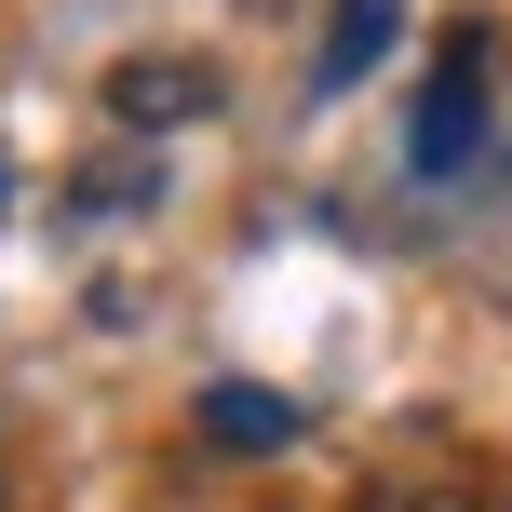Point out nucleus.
I'll list each match as a JSON object with an SVG mask.
<instances>
[{
	"label": "nucleus",
	"instance_id": "obj_1",
	"mask_svg": "<svg viewBox=\"0 0 512 512\" xmlns=\"http://www.w3.org/2000/svg\"><path fill=\"white\" fill-rule=\"evenodd\" d=\"M486 68H499V27H486V14H459V27L432 41L418 108H405V176H432V189L486 176Z\"/></svg>",
	"mask_w": 512,
	"mask_h": 512
},
{
	"label": "nucleus",
	"instance_id": "obj_2",
	"mask_svg": "<svg viewBox=\"0 0 512 512\" xmlns=\"http://www.w3.org/2000/svg\"><path fill=\"white\" fill-rule=\"evenodd\" d=\"M216 95H230V81H216L203 54H122V68H108V108H122L135 135H176V122H216Z\"/></svg>",
	"mask_w": 512,
	"mask_h": 512
},
{
	"label": "nucleus",
	"instance_id": "obj_6",
	"mask_svg": "<svg viewBox=\"0 0 512 512\" xmlns=\"http://www.w3.org/2000/svg\"><path fill=\"white\" fill-rule=\"evenodd\" d=\"M149 162H135V149H108V162H81V189H68V203H95V216H122V203H149Z\"/></svg>",
	"mask_w": 512,
	"mask_h": 512
},
{
	"label": "nucleus",
	"instance_id": "obj_5",
	"mask_svg": "<svg viewBox=\"0 0 512 512\" xmlns=\"http://www.w3.org/2000/svg\"><path fill=\"white\" fill-rule=\"evenodd\" d=\"M364 512H499V499L459 472H391V486H364Z\"/></svg>",
	"mask_w": 512,
	"mask_h": 512
},
{
	"label": "nucleus",
	"instance_id": "obj_7",
	"mask_svg": "<svg viewBox=\"0 0 512 512\" xmlns=\"http://www.w3.org/2000/svg\"><path fill=\"white\" fill-rule=\"evenodd\" d=\"M0 512H14V499H0Z\"/></svg>",
	"mask_w": 512,
	"mask_h": 512
},
{
	"label": "nucleus",
	"instance_id": "obj_4",
	"mask_svg": "<svg viewBox=\"0 0 512 512\" xmlns=\"http://www.w3.org/2000/svg\"><path fill=\"white\" fill-rule=\"evenodd\" d=\"M391 27H405V0H337V14H324V54H310V95H351V81L391 54Z\"/></svg>",
	"mask_w": 512,
	"mask_h": 512
},
{
	"label": "nucleus",
	"instance_id": "obj_3",
	"mask_svg": "<svg viewBox=\"0 0 512 512\" xmlns=\"http://www.w3.org/2000/svg\"><path fill=\"white\" fill-rule=\"evenodd\" d=\"M297 432H310V405L270 391V378H216L203 391V445H230V459H270V445H297Z\"/></svg>",
	"mask_w": 512,
	"mask_h": 512
}]
</instances>
